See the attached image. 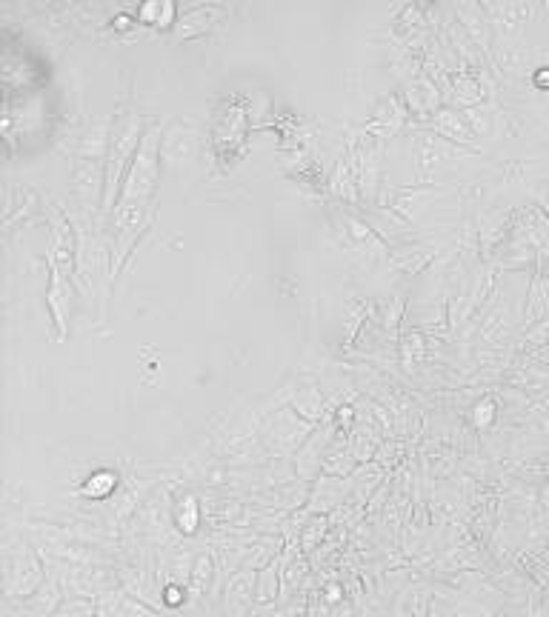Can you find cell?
Wrapping results in <instances>:
<instances>
[{
  "label": "cell",
  "instance_id": "11",
  "mask_svg": "<svg viewBox=\"0 0 549 617\" xmlns=\"http://www.w3.org/2000/svg\"><path fill=\"white\" fill-rule=\"evenodd\" d=\"M172 520H175L178 532L186 535V538H192V535L198 532V523H201V506H198L195 495H186V498L178 500V506L172 509Z\"/></svg>",
  "mask_w": 549,
  "mask_h": 617
},
{
  "label": "cell",
  "instance_id": "17",
  "mask_svg": "<svg viewBox=\"0 0 549 617\" xmlns=\"http://www.w3.org/2000/svg\"><path fill=\"white\" fill-rule=\"evenodd\" d=\"M544 520H547V523H549V512H547V518H544Z\"/></svg>",
  "mask_w": 549,
  "mask_h": 617
},
{
  "label": "cell",
  "instance_id": "9",
  "mask_svg": "<svg viewBox=\"0 0 549 617\" xmlns=\"http://www.w3.org/2000/svg\"><path fill=\"white\" fill-rule=\"evenodd\" d=\"M432 260H435V246L429 243H409L392 252V266H398L404 275H421Z\"/></svg>",
  "mask_w": 549,
  "mask_h": 617
},
{
  "label": "cell",
  "instance_id": "12",
  "mask_svg": "<svg viewBox=\"0 0 549 617\" xmlns=\"http://www.w3.org/2000/svg\"><path fill=\"white\" fill-rule=\"evenodd\" d=\"M212 12H221L218 6H195V9H189L186 15H183L181 20H178V32H181L183 38H195V35H201V32H206L209 26H212Z\"/></svg>",
  "mask_w": 549,
  "mask_h": 617
},
{
  "label": "cell",
  "instance_id": "16",
  "mask_svg": "<svg viewBox=\"0 0 549 617\" xmlns=\"http://www.w3.org/2000/svg\"><path fill=\"white\" fill-rule=\"evenodd\" d=\"M538 503H541L544 512H549V480L541 486V492H538Z\"/></svg>",
  "mask_w": 549,
  "mask_h": 617
},
{
  "label": "cell",
  "instance_id": "3",
  "mask_svg": "<svg viewBox=\"0 0 549 617\" xmlns=\"http://www.w3.org/2000/svg\"><path fill=\"white\" fill-rule=\"evenodd\" d=\"M261 443L269 458H295L306 440L318 429L315 423L301 418L292 406H281L272 400V406L261 415Z\"/></svg>",
  "mask_w": 549,
  "mask_h": 617
},
{
  "label": "cell",
  "instance_id": "13",
  "mask_svg": "<svg viewBox=\"0 0 549 617\" xmlns=\"http://www.w3.org/2000/svg\"><path fill=\"white\" fill-rule=\"evenodd\" d=\"M326 526H329V515H312V520H309L304 529H301V538H298V543H301L304 555H312L315 549H321V546H324Z\"/></svg>",
  "mask_w": 549,
  "mask_h": 617
},
{
  "label": "cell",
  "instance_id": "6",
  "mask_svg": "<svg viewBox=\"0 0 549 617\" xmlns=\"http://www.w3.org/2000/svg\"><path fill=\"white\" fill-rule=\"evenodd\" d=\"M432 126L438 129V135L441 138L452 140V143H464V146H472L475 143V129H472V123H469L467 112H461V109H449V106H444V109H438L435 112V118H432Z\"/></svg>",
  "mask_w": 549,
  "mask_h": 617
},
{
  "label": "cell",
  "instance_id": "2",
  "mask_svg": "<svg viewBox=\"0 0 549 617\" xmlns=\"http://www.w3.org/2000/svg\"><path fill=\"white\" fill-rule=\"evenodd\" d=\"M146 135L143 118L138 112H121L112 123V138H109V152L103 160V220L112 218L118 198L123 189V172H129L132 160L141 149V140Z\"/></svg>",
  "mask_w": 549,
  "mask_h": 617
},
{
  "label": "cell",
  "instance_id": "7",
  "mask_svg": "<svg viewBox=\"0 0 549 617\" xmlns=\"http://www.w3.org/2000/svg\"><path fill=\"white\" fill-rule=\"evenodd\" d=\"M52 266V283H49V309H52V318L55 326L61 329V338H66V329H69V312H72V283L66 280L61 269L55 263Z\"/></svg>",
  "mask_w": 549,
  "mask_h": 617
},
{
  "label": "cell",
  "instance_id": "14",
  "mask_svg": "<svg viewBox=\"0 0 549 617\" xmlns=\"http://www.w3.org/2000/svg\"><path fill=\"white\" fill-rule=\"evenodd\" d=\"M172 15H175V6H172V3H146L141 9V20L158 23V26H169Z\"/></svg>",
  "mask_w": 549,
  "mask_h": 617
},
{
  "label": "cell",
  "instance_id": "4",
  "mask_svg": "<svg viewBox=\"0 0 549 617\" xmlns=\"http://www.w3.org/2000/svg\"><path fill=\"white\" fill-rule=\"evenodd\" d=\"M255 583H258V572L252 569H235L226 578L224 589H221V612L224 617H249L255 609Z\"/></svg>",
  "mask_w": 549,
  "mask_h": 617
},
{
  "label": "cell",
  "instance_id": "10",
  "mask_svg": "<svg viewBox=\"0 0 549 617\" xmlns=\"http://www.w3.org/2000/svg\"><path fill=\"white\" fill-rule=\"evenodd\" d=\"M118 489H121V475L109 472V469H101V472H95L92 478L83 483L81 495L86 500H109Z\"/></svg>",
  "mask_w": 549,
  "mask_h": 617
},
{
  "label": "cell",
  "instance_id": "8",
  "mask_svg": "<svg viewBox=\"0 0 549 617\" xmlns=\"http://www.w3.org/2000/svg\"><path fill=\"white\" fill-rule=\"evenodd\" d=\"M509 229V212L507 209H484L478 218V238H481V249H487V255H492L489 249L501 246L507 240Z\"/></svg>",
  "mask_w": 549,
  "mask_h": 617
},
{
  "label": "cell",
  "instance_id": "15",
  "mask_svg": "<svg viewBox=\"0 0 549 617\" xmlns=\"http://www.w3.org/2000/svg\"><path fill=\"white\" fill-rule=\"evenodd\" d=\"M495 418H498V406L489 398L478 400V403L472 406V423H475V429H487Z\"/></svg>",
  "mask_w": 549,
  "mask_h": 617
},
{
  "label": "cell",
  "instance_id": "5",
  "mask_svg": "<svg viewBox=\"0 0 549 617\" xmlns=\"http://www.w3.org/2000/svg\"><path fill=\"white\" fill-rule=\"evenodd\" d=\"M198 155V132L192 123L186 120H172L166 129H163L161 138V160L172 163V166H181L189 163Z\"/></svg>",
  "mask_w": 549,
  "mask_h": 617
},
{
  "label": "cell",
  "instance_id": "1",
  "mask_svg": "<svg viewBox=\"0 0 549 617\" xmlns=\"http://www.w3.org/2000/svg\"><path fill=\"white\" fill-rule=\"evenodd\" d=\"M161 138L163 123L155 120L149 123L146 135L141 140V149L132 160L126 178H123L121 198L112 212V278H118L123 263L129 258L132 246L138 243L141 232L152 223L155 215V183H158V169H161Z\"/></svg>",
  "mask_w": 549,
  "mask_h": 617
}]
</instances>
